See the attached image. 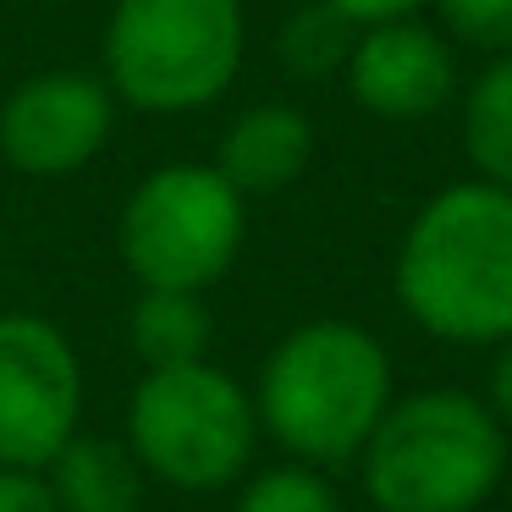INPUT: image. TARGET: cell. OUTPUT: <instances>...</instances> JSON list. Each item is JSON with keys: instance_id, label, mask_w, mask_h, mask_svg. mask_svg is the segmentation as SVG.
<instances>
[{"instance_id": "16", "label": "cell", "mask_w": 512, "mask_h": 512, "mask_svg": "<svg viewBox=\"0 0 512 512\" xmlns=\"http://www.w3.org/2000/svg\"><path fill=\"white\" fill-rule=\"evenodd\" d=\"M435 28L485 61L512 56V0H430Z\"/></svg>"}, {"instance_id": "13", "label": "cell", "mask_w": 512, "mask_h": 512, "mask_svg": "<svg viewBox=\"0 0 512 512\" xmlns=\"http://www.w3.org/2000/svg\"><path fill=\"white\" fill-rule=\"evenodd\" d=\"M457 133H463L468 171L479 182H496V188L512 193V56L485 61L463 83Z\"/></svg>"}, {"instance_id": "14", "label": "cell", "mask_w": 512, "mask_h": 512, "mask_svg": "<svg viewBox=\"0 0 512 512\" xmlns=\"http://www.w3.org/2000/svg\"><path fill=\"white\" fill-rule=\"evenodd\" d=\"M353 34H358V28L347 23L336 6L309 0V6H298V12L281 23V34H276V61L292 72V78H303V83L336 78V72L347 67Z\"/></svg>"}, {"instance_id": "4", "label": "cell", "mask_w": 512, "mask_h": 512, "mask_svg": "<svg viewBox=\"0 0 512 512\" xmlns=\"http://www.w3.org/2000/svg\"><path fill=\"white\" fill-rule=\"evenodd\" d=\"M248 56L243 0H111L100 78L116 105L193 116L237 83Z\"/></svg>"}, {"instance_id": "17", "label": "cell", "mask_w": 512, "mask_h": 512, "mask_svg": "<svg viewBox=\"0 0 512 512\" xmlns=\"http://www.w3.org/2000/svg\"><path fill=\"white\" fill-rule=\"evenodd\" d=\"M0 512H61L50 496L45 474H28V468H0Z\"/></svg>"}, {"instance_id": "8", "label": "cell", "mask_w": 512, "mask_h": 512, "mask_svg": "<svg viewBox=\"0 0 512 512\" xmlns=\"http://www.w3.org/2000/svg\"><path fill=\"white\" fill-rule=\"evenodd\" d=\"M116 94L100 72L50 67L0 100V166L34 182L78 177L116 133Z\"/></svg>"}, {"instance_id": "5", "label": "cell", "mask_w": 512, "mask_h": 512, "mask_svg": "<svg viewBox=\"0 0 512 512\" xmlns=\"http://www.w3.org/2000/svg\"><path fill=\"white\" fill-rule=\"evenodd\" d=\"M122 441L155 485L188 490V496L243 485L259 452L254 391L210 358L144 369L127 397Z\"/></svg>"}, {"instance_id": "19", "label": "cell", "mask_w": 512, "mask_h": 512, "mask_svg": "<svg viewBox=\"0 0 512 512\" xmlns=\"http://www.w3.org/2000/svg\"><path fill=\"white\" fill-rule=\"evenodd\" d=\"M485 402L501 424L512 430V336L501 347H490V375H485Z\"/></svg>"}, {"instance_id": "18", "label": "cell", "mask_w": 512, "mask_h": 512, "mask_svg": "<svg viewBox=\"0 0 512 512\" xmlns=\"http://www.w3.org/2000/svg\"><path fill=\"white\" fill-rule=\"evenodd\" d=\"M347 17L353 28H375V23H397V17H419L430 0H325Z\"/></svg>"}, {"instance_id": "1", "label": "cell", "mask_w": 512, "mask_h": 512, "mask_svg": "<svg viewBox=\"0 0 512 512\" xmlns=\"http://www.w3.org/2000/svg\"><path fill=\"white\" fill-rule=\"evenodd\" d=\"M391 287L430 342L501 347L512 336V193L479 177L435 188L397 243Z\"/></svg>"}, {"instance_id": "12", "label": "cell", "mask_w": 512, "mask_h": 512, "mask_svg": "<svg viewBox=\"0 0 512 512\" xmlns=\"http://www.w3.org/2000/svg\"><path fill=\"white\" fill-rule=\"evenodd\" d=\"M210 336H215V320L204 292L138 287L133 309H127V342H133L144 369L199 364V358H210Z\"/></svg>"}, {"instance_id": "6", "label": "cell", "mask_w": 512, "mask_h": 512, "mask_svg": "<svg viewBox=\"0 0 512 512\" xmlns=\"http://www.w3.org/2000/svg\"><path fill=\"white\" fill-rule=\"evenodd\" d=\"M248 199L210 160H171L138 177L116 215V254L138 287L210 292L237 265Z\"/></svg>"}, {"instance_id": "15", "label": "cell", "mask_w": 512, "mask_h": 512, "mask_svg": "<svg viewBox=\"0 0 512 512\" xmlns=\"http://www.w3.org/2000/svg\"><path fill=\"white\" fill-rule=\"evenodd\" d=\"M232 512H342V496L325 479V468L276 463V468H254L243 479Z\"/></svg>"}, {"instance_id": "7", "label": "cell", "mask_w": 512, "mask_h": 512, "mask_svg": "<svg viewBox=\"0 0 512 512\" xmlns=\"http://www.w3.org/2000/svg\"><path fill=\"white\" fill-rule=\"evenodd\" d=\"M83 430V364L56 320L0 314V468L45 474Z\"/></svg>"}, {"instance_id": "2", "label": "cell", "mask_w": 512, "mask_h": 512, "mask_svg": "<svg viewBox=\"0 0 512 512\" xmlns=\"http://www.w3.org/2000/svg\"><path fill=\"white\" fill-rule=\"evenodd\" d=\"M248 391L259 435H270L292 463L342 468L358 463L364 441L397 402V375L386 342L369 325L320 314L270 347Z\"/></svg>"}, {"instance_id": "9", "label": "cell", "mask_w": 512, "mask_h": 512, "mask_svg": "<svg viewBox=\"0 0 512 512\" xmlns=\"http://www.w3.org/2000/svg\"><path fill=\"white\" fill-rule=\"evenodd\" d=\"M342 83L353 105L375 122H430L457 94V56L452 39L424 17L358 28L347 50Z\"/></svg>"}, {"instance_id": "11", "label": "cell", "mask_w": 512, "mask_h": 512, "mask_svg": "<svg viewBox=\"0 0 512 512\" xmlns=\"http://www.w3.org/2000/svg\"><path fill=\"white\" fill-rule=\"evenodd\" d=\"M45 485L61 512H144L149 474L127 452V441L78 430L45 468Z\"/></svg>"}, {"instance_id": "10", "label": "cell", "mask_w": 512, "mask_h": 512, "mask_svg": "<svg viewBox=\"0 0 512 512\" xmlns=\"http://www.w3.org/2000/svg\"><path fill=\"white\" fill-rule=\"evenodd\" d=\"M314 160V122L292 100H259L226 122L210 166L232 182L243 199L287 193Z\"/></svg>"}, {"instance_id": "3", "label": "cell", "mask_w": 512, "mask_h": 512, "mask_svg": "<svg viewBox=\"0 0 512 512\" xmlns=\"http://www.w3.org/2000/svg\"><path fill=\"white\" fill-rule=\"evenodd\" d=\"M507 424L479 391L424 386L386 408L358 452L375 512H479L507 479Z\"/></svg>"}]
</instances>
